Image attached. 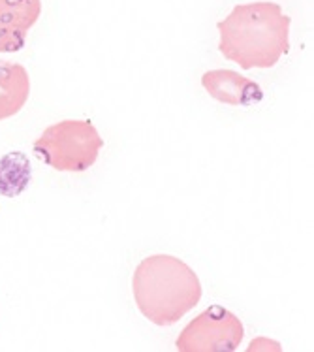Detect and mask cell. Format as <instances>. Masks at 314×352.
Listing matches in <instances>:
<instances>
[{"label": "cell", "instance_id": "6da1fadb", "mask_svg": "<svg viewBox=\"0 0 314 352\" xmlns=\"http://www.w3.org/2000/svg\"><path fill=\"white\" fill-rule=\"evenodd\" d=\"M290 25L277 2L239 4L216 25L218 50L243 70L271 68L290 51Z\"/></svg>", "mask_w": 314, "mask_h": 352}, {"label": "cell", "instance_id": "7a4b0ae2", "mask_svg": "<svg viewBox=\"0 0 314 352\" xmlns=\"http://www.w3.org/2000/svg\"><path fill=\"white\" fill-rule=\"evenodd\" d=\"M139 313L157 326H172L200 303L201 283L192 267L172 254H153L132 277Z\"/></svg>", "mask_w": 314, "mask_h": 352}, {"label": "cell", "instance_id": "3957f363", "mask_svg": "<svg viewBox=\"0 0 314 352\" xmlns=\"http://www.w3.org/2000/svg\"><path fill=\"white\" fill-rule=\"evenodd\" d=\"M104 147L100 132L91 121L68 119L43 130L32 145L36 157L57 172H85Z\"/></svg>", "mask_w": 314, "mask_h": 352}, {"label": "cell", "instance_id": "277c9868", "mask_svg": "<svg viewBox=\"0 0 314 352\" xmlns=\"http://www.w3.org/2000/svg\"><path fill=\"white\" fill-rule=\"evenodd\" d=\"M243 336L245 328L236 313L211 305L186 324L175 346L179 352H234Z\"/></svg>", "mask_w": 314, "mask_h": 352}, {"label": "cell", "instance_id": "5b68a950", "mask_svg": "<svg viewBox=\"0 0 314 352\" xmlns=\"http://www.w3.org/2000/svg\"><path fill=\"white\" fill-rule=\"evenodd\" d=\"M42 15V0H0V53L21 51Z\"/></svg>", "mask_w": 314, "mask_h": 352}, {"label": "cell", "instance_id": "8992f818", "mask_svg": "<svg viewBox=\"0 0 314 352\" xmlns=\"http://www.w3.org/2000/svg\"><path fill=\"white\" fill-rule=\"evenodd\" d=\"M201 85L209 96L228 106H254L264 100L262 87L234 70H209L201 76Z\"/></svg>", "mask_w": 314, "mask_h": 352}, {"label": "cell", "instance_id": "52a82bcc", "mask_svg": "<svg viewBox=\"0 0 314 352\" xmlns=\"http://www.w3.org/2000/svg\"><path fill=\"white\" fill-rule=\"evenodd\" d=\"M30 94V78L25 66L0 60V121L17 116Z\"/></svg>", "mask_w": 314, "mask_h": 352}, {"label": "cell", "instance_id": "ba28073f", "mask_svg": "<svg viewBox=\"0 0 314 352\" xmlns=\"http://www.w3.org/2000/svg\"><path fill=\"white\" fill-rule=\"evenodd\" d=\"M32 177L29 158L23 153H8L0 158V195L6 198H15L27 190Z\"/></svg>", "mask_w": 314, "mask_h": 352}]
</instances>
